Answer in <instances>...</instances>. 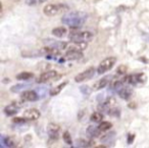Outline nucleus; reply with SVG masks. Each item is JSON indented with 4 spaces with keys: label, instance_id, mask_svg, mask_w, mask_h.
<instances>
[{
    "label": "nucleus",
    "instance_id": "nucleus-2",
    "mask_svg": "<svg viewBox=\"0 0 149 148\" xmlns=\"http://www.w3.org/2000/svg\"><path fill=\"white\" fill-rule=\"evenodd\" d=\"M68 10V7L64 4H48L44 7L43 11L48 17H55L60 13H65Z\"/></svg>",
    "mask_w": 149,
    "mask_h": 148
},
{
    "label": "nucleus",
    "instance_id": "nucleus-27",
    "mask_svg": "<svg viewBox=\"0 0 149 148\" xmlns=\"http://www.w3.org/2000/svg\"><path fill=\"white\" fill-rule=\"evenodd\" d=\"M91 144H92L91 142H88L84 139H79L76 141L74 146H76V147H90V146H92Z\"/></svg>",
    "mask_w": 149,
    "mask_h": 148
},
{
    "label": "nucleus",
    "instance_id": "nucleus-14",
    "mask_svg": "<svg viewBox=\"0 0 149 148\" xmlns=\"http://www.w3.org/2000/svg\"><path fill=\"white\" fill-rule=\"evenodd\" d=\"M118 94L124 100H129L133 95V90L131 88H129V87H123L120 90H118Z\"/></svg>",
    "mask_w": 149,
    "mask_h": 148
},
{
    "label": "nucleus",
    "instance_id": "nucleus-34",
    "mask_svg": "<svg viewBox=\"0 0 149 148\" xmlns=\"http://www.w3.org/2000/svg\"><path fill=\"white\" fill-rule=\"evenodd\" d=\"M80 91H81L82 93H83L84 95H89L90 93H91V90H90V88L88 86H82V87H80Z\"/></svg>",
    "mask_w": 149,
    "mask_h": 148
},
{
    "label": "nucleus",
    "instance_id": "nucleus-18",
    "mask_svg": "<svg viewBox=\"0 0 149 148\" xmlns=\"http://www.w3.org/2000/svg\"><path fill=\"white\" fill-rule=\"evenodd\" d=\"M46 43L49 44V46H53V47L57 48V49H65L68 47V43L65 42H60V41H52V40H45Z\"/></svg>",
    "mask_w": 149,
    "mask_h": 148
},
{
    "label": "nucleus",
    "instance_id": "nucleus-26",
    "mask_svg": "<svg viewBox=\"0 0 149 148\" xmlns=\"http://www.w3.org/2000/svg\"><path fill=\"white\" fill-rule=\"evenodd\" d=\"M30 84H17V85H15V86H13L10 88V91L13 93H17L19 92V91L24 90V89H26L27 87H29Z\"/></svg>",
    "mask_w": 149,
    "mask_h": 148
},
{
    "label": "nucleus",
    "instance_id": "nucleus-17",
    "mask_svg": "<svg viewBox=\"0 0 149 148\" xmlns=\"http://www.w3.org/2000/svg\"><path fill=\"white\" fill-rule=\"evenodd\" d=\"M68 33V30L65 29L64 27H57V28H54L52 30V35L56 38H62L66 35Z\"/></svg>",
    "mask_w": 149,
    "mask_h": 148
},
{
    "label": "nucleus",
    "instance_id": "nucleus-6",
    "mask_svg": "<svg viewBox=\"0 0 149 148\" xmlns=\"http://www.w3.org/2000/svg\"><path fill=\"white\" fill-rule=\"evenodd\" d=\"M24 102H25L24 100L17 101V102H13V103H10V104L7 105V106H5L4 109H3L5 115H7V117H11V115L17 114V113L19 111V109L24 106Z\"/></svg>",
    "mask_w": 149,
    "mask_h": 148
},
{
    "label": "nucleus",
    "instance_id": "nucleus-33",
    "mask_svg": "<svg viewBox=\"0 0 149 148\" xmlns=\"http://www.w3.org/2000/svg\"><path fill=\"white\" fill-rule=\"evenodd\" d=\"M107 113L109 115H111V117H120V109L116 108V107H112Z\"/></svg>",
    "mask_w": 149,
    "mask_h": 148
},
{
    "label": "nucleus",
    "instance_id": "nucleus-32",
    "mask_svg": "<svg viewBox=\"0 0 149 148\" xmlns=\"http://www.w3.org/2000/svg\"><path fill=\"white\" fill-rule=\"evenodd\" d=\"M28 121H29V119H26L25 117H15V119H13V124H17V125H25Z\"/></svg>",
    "mask_w": 149,
    "mask_h": 148
},
{
    "label": "nucleus",
    "instance_id": "nucleus-15",
    "mask_svg": "<svg viewBox=\"0 0 149 148\" xmlns=\"http://www.w3.org/2000/svg\"><path fill=\"white\" fill-rule=\"evenodd\" d=\"M110 78H111L110 76H107V77H104V78L100 79V80L98 81L95 85H94V90L97 91V90H101V89L105 88V87L109 84Z\"/></svg>",
    "mask_w": 149,
    "mask_h": 148
},
{
    "label": "nucleus",
    "instance_id": "nucleus-19",
    "mask_svg": "<svg viewBox=\"0 0 149 148\" xmlns=\"http://www.w3.org/2000/svg\"><path fill=\"white\" fill-rule=\"evenodd\" d=\"M0 139H1V147H15V146H17L10 137L1 136Z\"/></svg>",
    "mask_w": 149,
    "mask_h": 148
},
{
    "label": "nucleus",
    "instance_id": "nucleus-30",
    "mask_svg": "<svg viewBox=\"0 0 149 148\" xmlns=\"http://www.w3.org/2000/svg\"><path fill=\"white\" fill-rule=\"evenodd\" d=\"M36 91H37V93L39 94V97H45V95L47 94V87H38L37 89H36Z\"/></svg>",
    "mask_w": 149,
    "mask_h": 148
},
{
    "label": "nucleus",
    "instance_id": "nucleus-10",
    "mask_svg": "<svg viewBox=\"0 0 149 148\" xmlns=\"http://www.w3.org/2000/svg\"><path fill=\"white\" fill-rule=\"evenodd\" d=\"M116 104V100L113 98V97H107L103 102H101L99 104V109L101 111H104V112H108L112 107H114Z\"/></svg>",
    "mask_w": 149,
    "mask_h": 148
},
{
    "label": "nucleus",
    "instance_id": "nucleus-12",
    "mask_svg": "<svg viewBox=\"0 0 149 148\" xmlns=\"http://www.w3.org/2000/svg\"><path fill=\"white\" fill-rule=\"evenodd\" d=\"M83 57V53L80 50H74V49H70L68 52L65 53V58L66 60H78L81 59Z\"/></svg>",
    "mask_w": 149,
    "mask_h": 148
},
{
    "label": "nucleus",
    "instance_id": "nucleus-4",
    "mask_svg": "<svg viewBox=\"0 0 149 148\" xmlns=\"http://www.w3.org/2000/svg\"><path fill=\"white\" fill-rule=\"evenodd\" d=\"M116 58L113 57V56L106 57L105 59H103L99 64V66H98L96 72H97L98 75L105 74L106 72H108V71H110L112 68H113V66H114V64H116Z\"/></svg>",
    "mask_w": 149,
    "mask_h": 148
},
{
    "label": "nucleus",
    "instance_id": "nucleus-36",
    "mask_svg": "<svg viewBox=\"0 0 149 148\" xmlns=\"http://www.w3.org/2000/svg\"><path fill=\"white\" fill-rule=\"evenodd\" d=\"M134 137H135L134 134H129L128 135V144L133 143V141H134Z\"/></svg>",
    "mask_w": 149,
    "mask_h": 148
},
{
    "label": "nucleus",
    "instance_id": "nucleus-21",
    "mask_svg": "<svg viewBox=\"0 0 149 148\" xmlns=\"http://www.w3.org/2000/svg\"><path fill=\"white\" fill-rule=\"evenodd\" d=\"M34 77V75L30 72H22L19 75H17V80L19 81H29Z\"/></svg>",
    "mask_w": 149,
    "mask_h": 148
},
{
    "label": "nucleus",
    "instance_id": "nucleus-3",
    "mask_svg": "<svg viewBox=\"0 0 149 148\" xmlns=\"http://www.w3.org/2000/svg\"><path fill=\"white\" fill-rule=\"evenodd\" d=\"M68 38L72 42H88L92 40L93 34L88 31H72Z\"/></svg>",
    "mask_w": 149,
    "mask_h": 148
},
{
    "label": "nucleus",
    "instance_id": "nucleus-7",
    "mask_svg": "<svg viewBox=\"0 0 149 148\" xmlns=\"http://www.w3.org/2000/svg\"><path fill=\"white\" fill-rule=\"evenodd\" d=\"M95 75V68H90L85 70L84 72L80 73L79 75L76 76L74 78V81L77 83H82V82H85V81H88L90 79L93 78V76Z\"/></svg>",
    "mask_w": 149,
    "mask_h": 148
},
{
    "label": "nucleus",
    "instance_id": "nucleus-35",
    "mask_svg": "<svg viewBox=\"0 0 149 148\" xmlns=\"http://www.w3.org/2000/svg\"><path fill=\"white\" fill-rule=\"evenodd\" d=\"M116 72H118V75H124V74H126V72H127V66H118V68L116 70Z\"/></svg>",
    "mask_w": 149,
    "mask_h": 148
},
{
    "label": "nucleus",
    "instance_id": "nucleus-29",
    "mask_svg": "<svg viewBox=\"0 0 149 148\" xmlns=\"http://www.w3.org/2000/svg\"><path fill=\"white\" fill-rule=\"evenodd\" d=\"M114 136H116V133L111 132V133H108V134H106V135H104L103 137H101V138H100V140H101V142H106V143H109V142H111L112 140H113Z\"/></svg>",
    "mask_w": 149,
    "mask_h": 148
},
{
    "label": "nucleus",
    "instance_id": "nucleus-22",
    "mask_svg": "<svg viewBox=\"0 0 149 148\" xmlns=\"http://www.w3.org/2000/svg\"><path fill=\"white\" fill-rule=\"evenodd\" d=\"M86 48H87V42H74V44L70 46V49L83 51V50H85Z\"/></svg>",
    "mask_w": 149,
    "mask_h": 148
},
{
    "label": "nucleus",
    "instance_id": "nucleus-23",
    "mask_svg": "<svg viewBox=\"0 0 149 148\" xmlns=\"http://www.w3.org/2000/svg\"><path fill=\"white\" fill-rule=\"evenodd\" d=\"M90 119H91V121H93V123H101L102 119H103V115H102V113L99 112V111H95V112L92 113Z\"/></svg>",
    "mask_w": 149,
    "mask_h": 148
},
{
    "label": "nucleus",
    "instance_id": "nucleus-11",
    "mask_svg": "<svg viewBox=\"0 0 149 148\" xmlns=\"http://www.w3.org/2000/svg\"><path fill=\"white\" fill-rule=\"evenodd\" d=\"M56 77H58L56 71H53V70L47 71V72H44L43 74L40 75L37 80V83H46V82H48V81L55 79Z\"/></svg>",
    "mask_w": 149,
    "mask_h": 148
},
{
    "label": "nucleus",
    "instance_id": "nucleus-20",
    "mask_svg": "<svg viewBox=\"0 0 149 148\" xmlns=\"http://www.w3.org/2000/svg\"><path fill=\"white\" fill-rule=\"evenodd\" d=\"M66 85H68V82H63V83H61L60 85H58V86L52 88L51 90H50V92H49L50 96H56V95H58L62 91V89L66 86Z\"/></svg>",
    "mask_w": 149,
    "mask_h": 148
},
{
    "label": "nucleus",
    "instance_id": "nucleus-13",
    "mask_svg": "<svg viewBox=\"0 0 149 148\" xmlns=\"http://www.w3.org/2000/svg\"><path fill=\"white\" fill-rule=\"evenodd\" d=\"M40 111L36 108H29L24 112V117L29 121H36L40 117Z\"/></svg>",
    "mask_w": 149,
    "mask_h": 148
},
{
    "label": "nucleus",
    "instance_id": "nucleus-24",
    "mask_svg": "<svg viewBox=\"0 0 149 148\" xmlns=\"http://www.w3.org/2000/svg\"><path fill=\"white\" fill-rule=\"evenodd\" d=\"M124 80L123 81H114L113 83L111 84V86H110V88H111V90L116 91V92H118V90H120V89L124 87Z\"/></svg>",
    "mask_w": 149,
    "mask_h": 148
},
{
    "label": "nucleus",
    "instance_id": "nucleus-8",
    "mask_svg": "<svg viewBox=\"0 0 149 148\" xmlns=\"http://www.w3.org/2000/svg\"><path fill=\"white\" fill-rule=\"evenodd\" d=\"M39 94L36 90H25L21 94V99L25 102H34L39 99Z\"/></svg>",
    "mask_w": 149,
    "mask_h": 148
},
{
    "label": "nucleus",
    "instance_id": "nucleus-28",
    "mask_svg": "<svg viewBox=\"0 0 149 148\" xmlns=\"http://www.w3.org/2000/svg\"><path fill=\"white\" fill-rule=\"evenodd\" d=\"M25 3L29 6H36V5L42 4V3L46 2L47 0H24Z\"/></svg>",
    "mask_w": 149,
    "mask_h": 148
},
{
    "label": "nucleus",
    "instance_id": "nucleus-5",
    "mask_svg": "<svg viewBox=\"0 0 149 148\" xmlns=\"http://www.w3.org/2000/svg\"><path fill=\"white\" fill-rule=\"evenodd\" d=\"M147 80L146 76H145L143 73H140V74H133V75H129L126 78L124 79V82L127 83L129 85H138L141 84V83H144L145 81Z\"/></svg>",
    "mask_w": 149,
    "mask_h": 148
},
{
    "label": "nucleus",
    "instance_id": "nucleus-9",
    "mask_svg": "<svg viewBox=\"0 0 149 148\" xmlns=\"http://www.w3.org/2000/svg\"><path fill=\"white\" fill-rule=\"evenodd\" d=\"M47 131H48V135H49L50 139L53 140V141L58 140V138H59L60 127L57 125V124L50 123L49 125L47 126Z\"/></svg>",
    "mask_w": 149,
    "mask_h": 148
},
{
    "label": "nucleus",
    "instance_id": "nucleus-31",
    "mask_svg": "<svg viewBox=\"0 0 149 148\" xmlns=\"http://www.w3.org/2000/svg\"><path fill=\"white\" fill-rule=\"evenodd\" d=\"M63 141L65 142V144H68V145H72V137H70V134L68 133V131H65L63 133Z\"/></svg>",
    "mask_w": 149,
    "mask_h": 148
},
{
    "label": "nucleus",
    "instance_id": "nucleus-1",
    "mask_svg": "<svg viewBox=\"0 0 149 148\" xmlns=\"http://www.w3.org/2000/svg\"><path fill=\"white\" fill-rule=\"evenodd\" d=\"M87 19V13H81V11H74V13H64L61 22L70 28H79L86 23Z\"/></svg>",
    "mask_w": 149,
    "mask_h": 148
},
{
    "label": "nucleus",
    "instance_id": "nucleus-16",
    "mask_svg": "<svg viewBox=\"0 0 149 148\" xmlns=\"http://www.w3.org/2000/svg\"><path fill=\"white\" fill-rule=\"evenodd\" d=\"M100 130L98 127H94V126H89L86 130V134L91 138H98L100 136Z\"/></svg>",
    "mask_w": 149,
    "mask_h": 148
},
{
    "label": "nucleus",
    "instance_id": "nucleus-25",
    "mask_svg": "<svg viewBox=\"0 0 149 148\" xmlns=\"http://www.w3.org/2000/svg\"><path fill=\"white\" fill-rule=\"evenodd\" d=\"M99 130L101 132H105V131H108L112 128V124L109 123V121H101L98 126Z\"/></svg>",
    "mask_w": 149,
    "mask_h": 148
}]
</instances>
